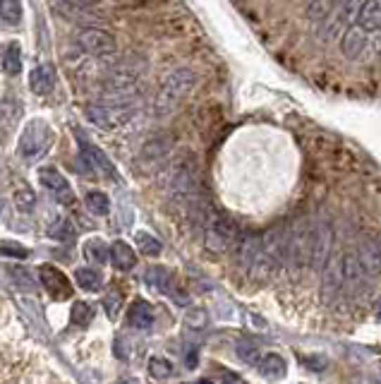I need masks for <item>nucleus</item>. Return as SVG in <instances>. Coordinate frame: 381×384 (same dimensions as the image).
I'll return each instance as SVG.
<instances>
[{
  "instance_id": "nucleus-1",
  "label": "nucleus",
  "mask_w": 381,
  "mask_h": 384,
  "mask_svg": "<svg viewBox=\"0 0 381 384\" xmlns=\"http://www.w3.org/2000/svg\"><path fill=\"white\" fill-rule=\"evenodd\" d=\"M163 188L171 202H175L180 209H195L199 202V176L195 161L190 156H180L178 161H173L166 171Z\"/></svg>"
},
{
  "instance_id": "nucleus-2",
  "label": "nucleus",
  "mask_w": 381,
  "mask_h": 384,
  "mask_svg": "<svg viewBox=\"0 0 381 384\" xmlns=\"http://www.w3.org/2000/svg\"><path fill=\"white\" fill-rule=\"evenodd\" d=\"M197 82H199V75L190 68H180V70H175V72H171L166 79H163L161 89H158V94H156L154 113L158 118L171 115L173 110L190 96V91L195 89Z\"/></svg>"
},
{
  "instance_id": "nucleus-3",
  "label": "nucleus",
  "mask_w": 381,
  "mask_h": 384,
  "mask_svg": "<svg viewBox=\"0 0 381 384\" xmlns=\"http://www.w3.org/2000/svg\"><path fill=\"white\" fill-rule=\"evenodd\" d=\"M53 144V130L49 127L46 120H29L22 130L20 144H17V154L27 161V164H34L37 159L46 154Z\"/></svg>"
},
{
  "instance_id": "nucleus-4",
  "label": "nucleus",
  "mask_w": 381,
  "mask_h": 384,
  "mask_svg": "<svg viewBox=\"0 0 381 384\" xmlns=\"http://www.w3.org/2000/svg\"><path fill=\"white\" fill-rule=\"evenodd\" d=\"M79 144V161H82V171L86 176H101L108 180H120L118 168L113 166V161L105 156V151L101 147H96L93 142L86 139V135L82 130H75Z\"/></svg>"
},
{
  "instance_id": "nucleus-5",
  "label": "nucleus",
  "mask_w": 381,
  "mask_h": 384,
  "mask_svg": "<svg viewBox=\"0 0 381 384\" xmlns=\"http://www.w3.org/2000/svg\"><path fill=\"white\" fill-rule=\"evenodd\" d=\"M137 106L134 103H86L84 106V115L86 120H91L93 125L103 127V130H113V127L125 125L127 120L134 115Z\"/></svg>"
},
{
  "instance_id": "nucleus-6",
  "label": "nucleus",
  "mask_w": 381,
  "mask_h": 384,
  "mask_svg": "<svg viewBox=\"0 0 381 384\" xmlns=\"http://www.w3.org/2000/svg\"><path fill=\"white\" fill-rule=\"evenodd\" d=\"M235 231L238 229L233 221H228L221 214H209L207 224H204V245L214 255L226 252L233 245V241H235Z\"/></svg>"
},
{
  "instance_id": "nucleus-7",
  "label": "nucleus",
  "mask_w": 381,
  "mask_h": 384,
  "mask_svg": "<svg viewBox=\"0 0 381 384\" xmlns=\"http://www.w3.org/2000/svg\"><path fill=\"white\" fill-rule=\"evenodd\" d=\"M333 250V226L329 219H319L312 224V252H309V267L314 271H321L329 262Z\"/></svg>"
},
{
  "instance_id": "nucleus-8",
  "label": "nucleus",
  "mask_w": 381,
  "mask_h": 384,
  "mask_svg": "<svg viewBox=\"0 0 381 384\" xmlns=\"http://www.w3.org/2000/svg\"><path fill=\"white\" fill-rule=\"evenodd\" d=\"M75 44H77L84 53L96 56V58H108L118 51V44H115L113 34H108L105 29H98V27L82 29L77 39H75Z\"/></svg>"
},
{
  "instance_id": "nucleus-9",
  "label": "nucleus",
  "mask_w": 381,
  "mask_h": 384,
  "mask_svg": "<svg viewBox=\"0 0 381 384\" xmlns=\"http://www.w3.org/2000/svg\"><path fill=\"white\" fill-rule=\"evenodd\" d=\"M51 5L56 8V13H60L70 22H77V25L96 27L103 20L96 10H91L86 5V0H51Z\"/></svg>"
},
{
  "instance_id": "nucleus-10",
  "label": "nucleus",
  "mask_w": 381,
  "mask_h": 384,
  "mask_svg": "<svg viewBox=\"0 0 381 384\" xmlns=\"http://www.w3.org/2000/svg\"><path fill=\"white\" fill-rule=\"evenodd\" d=\"M321 274V293L326 302H336L343 293V252L333 255L331 262L324 264Z\"/></svg>"
},
{
  "instance_id": "nucleus-11",
  "label": "nucleus",
  "mask_w": 381,
  "mask_h": 384,
  "mask_svg": "<svg viewBox=\"0 0 381 384\" xmlns=\"http://www.w3.org/2000/svg\"><path fill=\"white\" fill-rule=\"evenodd\" d=\"M39 180L58 202H63V205H72L75 202V192H72V188H70L67 178L63 176L58 168H53V166L39 168Z\"/></svg>"
},
{
  "instance_id": "nucleus-12",
  "label": "nucleus",
  "mask_w": 381,
  "mask_h": 384,
  "mask_svg": "<svg viewBox=\"0 0 381 384\" xmlns=\"http://www.w3.org/2000/svg\"><path fill=\"white\" fill-rule=\"evenodd\" d=\"M171 149H173L171 137H166V135L151 137L149 142H146L144 147H142V151H139V164H142L144 168H156V166H161L163 161L168 159Z\"/></svg>"
},
{
  "instance_id": "nucleus-13",
  "label": "nucleus",
  "mask_w": 381,
  "mask_h": 384,
  "mask_svg": "<svg viewBox=\"0 0 381 384\" xmlns=\"http://www.w3.org/2000/svg\"><path fill=\"white\" fill-rule=\"evenodd\" d=\"M39 276H41V283H44V288L49 290L53 298H60L65 300L72 295V286H70L67 276L63 274L58 267L53 264H41L39 267Z\"/></svg>"
},
{
  "instance_id": "nucleus-14",
  "label": "nucleus",
  "mask_w": 381,
  "mask_h": 384,
  "mask_svg": "<svg viewBox=\"0 0 381 384\" xmlns=\"http://www.w3.org/2000/svg\"><path fill=\"white\" fill-rule=\"evenodd\" d=\"M357 255V262H360L362 271H365L367 281H377L379 279V264H381V250L377 238H365L360 245V252Z\"/></svg>"
},
{
  "instance_id": "nucleus-15",
  "label": "nucleus",
  "mask_w": 381,
  "mask_h": 384,
  "mask_svg": "<svg viewBox=\"0 0 381 384\" xmlns=\"http://www.w3.org/2000/svg\"><path fill=\"white\" fill-rule=\"evenodd\" d=\"M369 44V34L365 29H360L357 25H350L343 29L341 34V53L348 58V60H355V58H360L365 53Z\"/></svg>"
},
{
  "instance_id": "nucleus-16",
  "label": "nucleus",
  "mask_w": 381,
  "mask_h": 384,
  "mask_svg": "<svg viewBox=\"0 0 381 384\" xmlns=\"http://www.w3.org/2000/svg\"><path fill=\"white\" fill-rule=\"evenodd\" d=\"M53 87H56V70L51 65H39L32 70V75H29V89L34 94L46 96L53 91Z\"/></svg>"
},
{
  "instance_id": "nucleus-17",
  "label": "nucleus",
  "mask_w": 381,
  "mask_h": 384,
  "mask_svg": "<svg viewBox=\"0 0 381 384\" xmlns=\"http://www.w3.org/2000/svg\"><path fill=\"white\" fill-rule=\"evenodd\" d=\"M355 25L365 32H377L381 27V8H379V0H365L357 10V17H355Z\"/></svg>"
},
{
  "instance_id": "nucleus-18",
  "label": "nucleus",
  "mask_w": 381,
  "mask_h": 384,
  "mask_svg": "<svg viewBox=\"0 0 381 384\" xmlns=\"http://www.w3.org/2000/svg\"><path fill=\"white\" fill-rule=\"evenodd\" d=\"M108 260L113 262V267L118 271H130L134 264H137V255L134 250L127 245L125 241H115L108 250Z\"/></svg>"
},
{
  "instance_id": "nucleus-19",
  "label": "nucleus",
  "mask_w": 381,
  "mask_h": 384,
  "mask_svg": "<svg viewBox=\"0 0 381 384\" xmlns=\"http://www.w3.org/2000/svg\"><path fill=\"white\" fill-rule=\"evenodd\" d=\"M259 370V375L269 382H278L285 377V360L278 353H269V356L259 358V363L254 365Z\"/></svg>"
},
{
  "instance_id": "nucleus-20",
  "label": "nucleus",
  "mask_w": 381,
  "mask_h": 384,
  "mask_svg": "<svg viewBox=\"0 0 381 384\" xmlns=\"http://www.w3.org/2000/svg\"><path fill=\"white\" fill-rule=\"evenodd\" d=\"M261 252V238L259 236H243L240 238V243H238V262H240V267H243L245 271L252 267V262L257 260V255Z\"/></svg>"
},
{
  "instance_id": "nucleus-21",
  "label": "nucleus",
  "mask_w": 381,
  "mask_h": 384,
  "mask_svg": "<svg viewBox=\"0 0 381 384\" xmlns=\"http://www.w3.org/2000/svg\"><path fill=\"white\" fill-rule=\"evenodd\" d=\"M0 65H3V72L10 75V77H17L22 72V49L20 44L13 41L5 46L3 58H0Z\"/></svg>"
},
{
  "instance_id": "nucleus-22",
  "label": "nucleus",
  "mask_w": 381,
  "mask_h": 384,
  "mask_svg": "<svg viewBox=\"0 0 381 384\" xmlns=\"http://www.w3.org/2000/svg\"><path fill=\"white\" fill-rule=\"evenodd\" d=\"M75 281H77V286L82 290H86V293H98L103 286V276L98 274V269H91V267H79V269L75 271Z\"/></svg>"
},
{
  "instance_id": "nucleus-23",
  "label": "nucleus",
  "mask_w": 381,
  "mask_h": 384,
  "mask_svg": "<svg viewBox=\"0 0 381 384\" xmlns=\"http://www.w3.org/2000/svg\"><path fill=\"white\" fill-rule=\"evenodd\" d=\"M171 271L166 269V267H151L149 271H146V283H149V288H154L156 293H171Z\"/></svg>"
},
{
  "instance_id": "nucleus-24",
  "label": "nucleus",
  "mask_w": 381,
  "mask_h": 384,
  "mask_svg": "<svg viewBox=\"0 0 381 384\" xmlns=\"http://www.w3.org/2000/svg\"><path fill=\"white\" fill-rule=\"evenodd\" d=\"M0 20L8 27L22 25V3L20 0H0Z\"/></svg>"
},
{
  "instance_id": "nucleus-25",
  "label": "nucleus",
  "mask_w": 381,
  "mask_h": 384,
  "mask_svg": "<svg viewBox=\"0 0 381 384\" xmlns=\"http://www.w3.org/2000/svg\"><path fill=\"white\" fill-rule=\"evenodd\" d=\"M134 241H137V250L142 255H146V257H156V255H161V241H158L156 236H151V233H146V231H137L134 233Z\"/></svg>"
},
{
  "instance_id": "nucleus-26",
  "label": "nucleus",
  "mask_w": 381,
  "mask_h": 384,
  "mask_svg": "<svg viewBox=\"0 0 381 384\" xmlns=\"http://www.w3.org/2000/svg\"><path fill=\"white\" fill-rule=\"evenodd\" d=\"M130 322L137 329H151V324H154V312H151V307L146 305V302H134L130 310Z\"/></svg>"
},
{
  "instance_id": "nucleus-27",
  "label": "nucleus",
  "mask_w": 381,
  "mask_h": 384,
  "mask_svg": "<svg viewBox=\"0 0 381 384\" xmlns=\"http://www.w3.org/2000/svg\"><path fill=\"white\" fill-rule=\"evenodd\" d=\"M49 236L53 238V241H63V243L72 241L75 229H72V224H70V219L60 217L58 221H53V224L49 226Z\"/></svg>"
},
{
  "instance_id": "nucleus-28",
  "label": "nucleus",
  "mask_w": 381,
  "mask_h": 384,
  "mask_svg": "<svg viewBox=\"0 0 381 384\" xmlns=\"http://www.w3.org/2000/svg\"><path fill=\"white\" fill-rule=\"evenodd\" d=\"M86 207H89L93 214H98V217H105V214L110 212V200L105 192L91 190L89 195H86Z\"/></svg>"
},
{
  "instance_id": "nucleus-29",
  "label": "nucleus",
  "mask_w": 381,
  "mask_h": 384,
  "mask_svg": "<svg viewBox=\"0 0 381 384\" xmlns=\"http://www.w3.org/2000/svg\"><path fill=\"white\" fill-rule=\"evenodd\" d=\"M338 3H341V0H312V5H309V17H312L314 22L326 20V17L338 8Z\"/></svg>"
},
{
  "instance_id": "nucleus-30",
  "label": "nucleus",
  "mask_w": 381,
  "mask_h": 384,
  "mask_svg": "<svg viewBox=\"0 0 381 384\" xmlns=\"http://www.w3.org/2000/svg\"><path fill=\"white\" fill-rule=\"evenodd\" d=\"M84 255L91 262H96V264H103V262H108V248H105L103 241H96V238L84 245Z\"/></svg>"
},
{
  "instance_id": "nucleus-31",
  "label": "nucleus",
  "mask_w": 381,
  "mask_h": 384,
  "mask_svg": "<svg viewBox=\"0 0 381 384\" xmlns=\"http://www.w3.org/2000/svg\"><path fill=\"white\" fill-rule=\"evenodd\" d=\"M70 319H72L75 327H89V322L93 319V312H91V307L86 305V302H75Z\"/></svg>"
},
{
  "instance_id": "nucleus-32",
  "label": "nucleus",
  "mask_w": 381,
  "mask_h": 384,
  "mask_svg": "<svg viewBox=\"0 0 381 384\" xmlns=\"http://www.w3.org/2000/svg\"><path fill=\"white\" fill-rule=\"evenodd\" d=\"M149 375L154 377V380H168V377L173 375V365L168 363L166 358H151L149 360Z\"/></svg>"
},
{
  "instance_id": "nucleus-33",
  "label": "nucleus",
  "mask_w": 381,
  "mask_h": 384,
  "mask_svg": "<svg viewBox=\"0 0 381 384\" xmlns=\"http://www.w3.org/2000/svg\"><path fill=\"white\" fill-rule=\"evenodd\" d=\"M0 255H5V257H15V260H27L29 257V250L22 248L20 243H0Z\"/></svg>"
},
{
  "instance_id": "nucleus-34",
  "label": "nucleus",
  "mask_w": 381,
  "mask_h": 384,
  "mask_svg": "<svg viewBox=\"0 0 381 384\" xmlns=\"http://www.w3.org/2000/svg\"><path fill=\"white\" fill-rule=\"evenodd\" d=\"M238 356L245 360L247 365H257L259 363V348L252 346V343H238Z\"/></svg>"
},
{
  "instance_id": "nucleus-35",
  "label": "nucleus",
  "mask_w": 381,
  "mask_h": 384,
  "mask_svg": "<svg viewBox=\"0 0 381 384\" xmlns=\"http://www.w3.org/2000/svg\"><path fill=\"white\" fill-rule=\"evenodd\" d=\"M120 302H122V298H120L118 290H110V293L105 295L103 307H105V312H108V317H115V312L120 310Z\"/></svg>"
},
{
  "instance_id": "nucleus-36",
  "label": "nucleus",
  "mask_w": 381,
  "mask_h": 384,
  "mask_svg": "<svg viewBox=\"0 0 381 384\" xmlns=\"http://www.w3.org/2000/svg\"><path fill=\"white\" fill-rule=\"evenodd\" d=\"M15 118H17V103L10 101V98H3V101H0V120L13 123Z\"/></svg>"
},
{
  "instance_id": "nucleus-37",
  "label": "nucleus",
  "mask_w": 381,
  "mask_h": 384,
  "mask_svg": "<svg viewBox=\"0 0 381 384\" xmlns=\"http://www.w3.org/2000/svg\"><path fill=\"white\" fill-rule=\"evenodd\" d=\"M13 279H15V281H17V286H25V290H27V293H32V290L34 288H37V283H34L32 281V279H29V274H27V271H22V269H13Z\"/></svg>"
},
{
  "instance_id": "nucleus-38",
  "label": "nucleus",
  "mask_w": 381,
  "mask_h": 384,
  "mask_svg": "<svg viewBox=\"0 0 381 384\" xmlns=\"http://www.w3.org/2000/svg\"><path fill=\"white\" fill-rule=\"evenodd\" d=\"M185 322L190 324V327H204V322H207V315H204V310H190L185 317Z\"/></svg>"
},
{
  "instance_id": "nucleus-39",
  "label": "nucleus",
  "mask_w": 381,
  "mask_h": 384,
  "mask_svg": "<svg viewBox=\"0 0 381 384\" xmlns=\"http://www.w3.org/2000/svg\"><path fill=\"white\" fill-rule=\"evenodd\" d=\"M17 202H20V207H25V209H32L34 207V197H32V192H29L25 188V192H17Z\"/></svg>"
},
{
  "instance_id": "nucleus-40",
  "label": "nucleus",
  "mask_w": 381,
  "mask_h": 384,
  "mask_svg": "<svg viewBox=\"0 0 381 384\" xmlns=\"http://www.w3.org/2000/svg\"><path fill=\"white\" fill-rule=\"evenodd\" d=\"M221 384H245V380L240 375H233V372H224L221 375Z\"/></svg>"
},
{
  "instance_id": "nucleus-41",
  "label": "nucleus",
  "mask_w": 381,
  "mask_h": 384,
  "mask_svg": "<svg viewBox=\"0 0 381 384\" xmlns=\"http://www.w3.org/2000/svg\"><path fill=\"white\" fill-rule=\"evenodd\" d=\"M187 365H190V368H192V365H197V353L195 351H192L190 356H187Z\"/></svg>"
},
{
  "instance_id": "nucleus-42",
  "label": "nucleus",
  "mask_w": 381,
  "mask_h": 384,
  "mask_svg": "<svg viewBox=\"0 0 381 384\" xmlns=\"http://www.w3.org/2000/svg\"><path fill=\"white\" fill-rule=\"evenodd\" d=\"M115 384H137V382H134L132 377H125V380H118V382H115Z\"/></svg>"
},
{
  "instance_id": "nucleus-43",
  "label": "nucleus",
  "mask_w": 381,
  "mask_h": 384,
  "mask_svg": "<svg viewBox=\"0 0 381 384\" xmlns=\"http://www.w3.org/2000/svg\"><path fill=\"white\" fill-rule=\"evenodd\" d=\"M197 384H214V382H209V380H202V382H197Z\"/></svg>"
}]
</instances>
